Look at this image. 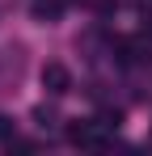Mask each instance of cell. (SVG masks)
I'll use <instances>...</instances> for the list:
<instances>
[{
	"instance_id": "6da1fadb",
	"label": "cell",
	"mask_w": 152,
	"mask_h": 156,
	"mask_svg": "<svg viewBox=\"0 0 152 156\" xmlns=\"http://www.w3.org/2000/svg\"><path fill=\"white\" fill-rule=\"evenodd\" d=\"M68 139H72L76 148H89V152H97V148H106L110 144V131L101 127L97 118H76V122H68Z\"/></svg>"
},
{
	"instance_id": "7a4b0ae2",
	"label": "cell",
	"mask_w": 152,
	"mask_h": 156,
	"mask_svg": "<svg viewBox=\"0 0 152 156\" xmlns=\"http://www.w3.org/2000/svg\"><path fill=\"white\" fill-rule=\"evenodd\" d=\"M38 80H42V89H47L51 97H68V93H72V72H68L63 63H47V68L38 72Z\"/></svg>"
},
{
	"instance_id": "3957f363",
	"label": "cell",
	"mask_w": 152,
	"mask_h": 156,
	"mask_svg": "<svg viewBox=\"0 0 152 156\" xmlns=\"http://www.w3.org/2000/svg\"><path fill=\"white\" fill-rule=\"evenodd\" d=\"M30 17L42 21V26L59 21V17H63V0H30Z\"/></svg>"
},
{
	"instance_id": "277c9868",
	"label": "cell",
	"mask_w": 152,
	"mask_h": 156,
	"mask_svg": "<svg viewBox=\"0 0 152 156\" xmlns=\"http://www.w3.org/2000/svg\"><path fill=\"white\" fill-rule=\"evenodd\" d=\"M97 122H101L106 131H118V122H123V114H118V110H101V114H97Z\"/></svg>"
},
{
	"instance_id": "5b68a950",
	"label": "cell",
	"mask_w": 152,
	"mask_h": 156,
	"mask_svg": "<svg viewBox=\"0 0 152 156\" xmlns=\"http://www.w3.org/2000/svg\"><path fill=\"white\" fill-rule=\"evenodd\" d=\"M34 118H38L42 127H51V122H55V110H51V105H38V110H34Z\"/></svg>"
},
{
	"instance_id": "8992f818",
	"label": "cell",
	"mask_w": 152,
	"mask_h": 156,
	"mask_svg": "<svg viewBox=\"0 0 152 156\" xmlns=\"http://www.w3.org/2000/svg\"><path fill=\"white\" fill-rule=\"evenodd\" d=\"M0 139H13V118L0 114Z\"/></svg>"
},
{
	"instance_id": "52a82bcc",
	"label": "cell",
	"mask_w": 152,
	"mask_h": 156,
	"mask_svg": "<svg viewBox=\"0 0 152 156\" xmlns=\"http://www.w3.org/2000/svg\"><path fill=\"white\" fill-rule=\"evenodd\" d=\"M85 4H93V0H85Z\"/></svg>"
}]
</instances>
